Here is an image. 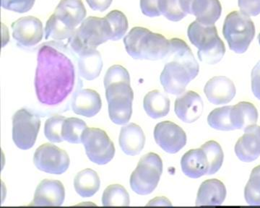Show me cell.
<instances>
[{
    "mask_svg": "<svg viewBox=\"0 0 260 208\" xmlns=\"http://www.w3.org/2000/svg\"><path fill=\"white\" fill-rule=\"evenodd\" d=\"M65 49L64 46L55 42L39 48L35 89L38 100L44 105H59L74 88L75 66Z\"/></svg>",
    "mask_w": 260,
    "mask_h": 208,
    "instance_id": "1",
    "label": "cell"
},
{
    "mask_svg": "<svg viewBox=\"0 0 260 208\" xmlns=\"http://www.w3.org/2000/svg\"><path fill=\"white\" fill-rule=\"evenodd\" d=\"M126 52L135 59L158 60L167 57L170 42L162 34L143 27H135L124 37Z\"/></svg>",
    "mask_w": 260,
    "mask_h": 208,
    "instance_id": "2",
    "label": "cell"
},
{
    "mask_svg": "<svg viewBox=\"0 0 260 208\" xmlns=\"http://www.w3.org/2000/svg\"><path fill=\"white\" fill-rule=\"evenodd\" d=\"M110 30L105 18L90 16L83 20L69 39L72 50L78 56L96 50L101 44L110 40Z\"/></svg>",
    "mask_w": 260,
    "mask_h": 208,
    "instance_id": "3",
    "label": "cell"
},
{
    "mask_svg": "<svg viewBox=\"0 0 260 208\" xmlns=\"http://www.w3.org/2000/svg\"><path fill=\"white\" fill-rule=\"evenodd\" d=\"M255 33V25L250 16L241 11L232 12L224 20V38L231 50L237 54H244L247 51Z\"/></svg>",
    "mask_w": 260,
    "mask_h": 208,
    "instance_id": "4",
    "label": "cell"
},
{
    "mask_svg": "<svg viewBox=\"0 0 260 208\" xmlns=\"http://www.w3.org/2000/svg\"><path fill=\"white\" fill-rule=\"evenodd\" d=\"M162 173V161L156 153H149L140 158L130 177V187L135 193L148 195L156 189Z\"/></svg>",
    "mask_w": 260,
    "mask_h": 208,
    "instance_id": "5",
    "label": "cell"
},
{
    "mask_svg": "<svg viewBox=\"0 0 260 208\" xmlns=\"http://www.w3.org/2000/svg\"><path fill=\"white\" fill-rule=\"evenodd\" d=\"M82 143L87 156L95 164H107L115 154L114 143L107 132L99 128H87L84 131Z\"/></svg>",
    "mask_w": 260,
    "mask_h": 208,
    "instance_id": "6",
    "label": "cell"
},
{
    "mask_svg": "<svg viewBox=\"0 0 260 208\" xmlns=\"http://www.w3.org/2000/svg\"><path fill=\"white\" fill-rule=\"evenodd\" d=\"M39 116L28 109H21L13 117V139L21 150L30 149L37 141L40 129Z\"/></svg>",
    "mask_w": 260,
    "mask_h": 208,
    "instance_id": "7",
    "label": "cell"
},
{
    "mask_svg": "<svg viewBox=\"0 0 260 208\" xmlns=\"http://www.w3.org/2000/svg\"><path fill=\"white\" fill-rule=\"evenodd\" d=\"M199 74L184 63L172 60L164 66L160 81L164 89L170 94L179 95L185 91L186 86Z\"/></svg>",
    "mask_w": 260,
    "mask_h": 208,
    "instance_id": "8",
    "label": "cell"
},
{
    "mask_svg": "<svg viewBox=\"0 0 260 208\" xmlns=\"http://www.w3.org/2000/svg\"><path fill=\"white\" fill-rule=\"evenodd\" d=\"M34 163L42 171L59 175L68 169L70 160L64 150L51 143H45L39 147L34 153Z\"/></svg>",
    "mask_w": 260,
    "mask_h": 208,
    "instance_id": "9",
    "label": "cell"
},
{
    "mask_svg": "<svg viewBox=\"0 0 260 208\" xmlns=\"http://www.w3.org/2000/svg\"><path fill=\"white\" fill-rule=\"evenodd\" d=\"M187 35L191 44L198 49V57L225 47L215 25H204L195 20L188 27Z\"/></svg>",
    "mask_w": 260,
    "mask_h": 208,
    "instance_id": "10",
    "label": "cell"
},
{
    "mask_svg": "<svg viewBox=\"0 0 260 208\" xmlns=\"http://www.w3.org/2000/svg\"><path fill=\"white\" fill-rule=\"evenodd\" d=\"M155 142L164 151L174 154L186 144V134L182 128L170 121L160 122L154 129Z\"/></svg>",
    "mask_w": 260,
    "mask_h": 208,
    "instance_id": "11",
    "label": "cell"
},
{
    "mask_svg": "<svg viewBox=\"0 0 260 208\" xmlns=\"http://www.w3.org/2000/svg\"><path fill=\"white\" fill-rule=\"evenodd\" d=\"M13 37L19 46L31 47L42 40L44 28L42 21L34 16H26L12 24Z\"/></svg>",
    "mask_w": 260,
    "mask_h": 208,
    "instance_id": "12",
    "label": "cell"
},
{
    "mask_svg": "<svg viewBox=\"0 0 260 208\" xmlns=\"http://www.w3.org/2000/svg\"><path fill=\"white\" fill-rule=\"evenodd\" d=\"M181 9L187 14L194 15L196 20L204 25H213L222 14L219 0H179Z\"/></svg>",
    "mask_w": 260,
    "mask_h": 208,
    "instance_id": "13",
    "label": "cell"
},
{
    "mask_svg": "<svg viewBox=\"0 0 260 208\" xmlns=\"http://www.w3.org/2000/svg\"><path fill=\"white\" fill-rule=\"evenodd\" d=\"M111 120L118 125L129 122L133 114V91H119L106 95Z\"/></svg>",
    "mask_w": 260,
    "mask_h": 208,
    "instance_id": "14",
    "label": "cell"
},
{
    "mask_svg": "<svg viewBox=\"0 0 260 208\" xmlns=\"http://www.w3.org/2000/svg\"><path fill=\"white\" fill-rule=\"evenodd\" d=\"M65 189L57 180H44L38 185L30 206H61L64 201Z\"/></svg>",
    "mask_w": 260,
    "mask_h": 208,
    "instance_id": "15",
    "label": "cell"
},
{
    "mask_svg": "<svg viewBox=\"0 0 260 208\" xmlns=\"http://www.w3.org/2000/svg\"><path fill=\"white\" fill-rule=\"evenodd\" d=\"M174 111L178 118L182 122L193 123L203 114V99L198 93L189 90L177 97L174 104Z\"/></svg>",
    "mask_w": 260,
    "mask_h": 208,
    "instance_id": "16",
    "label": "cell"
},
{
    "mask_svg": "<svg viewBox=\"0 0 260 208\" xmlns=\"http://www.w3.org/2000/svg\"><path fill=\"white\" fill-rule=\"evenodd\" d=\"M236 143L235 153L240 161L250 163L260 156V126H251Z\"/></svg>",
    "mask_w": 260,
    "mask_h": 208,
    "instance_id": "17",
    "label": "cell"
},
{
    "mask_svg": "<svg viewBox=\"0 0 260 208\" xmlns=\"http://www.w3.org/2000/svg\"><path fill=\"white\" fill-rule=\"evenodd\" d=\"M204 93L210 103L223 105L234 99L237 90L232 80L225 76H216L206 83Z\"/></svg>",
    "mask_w": 260,
    "mask_h": 208,
    "instance_id": "18",
    "label": "cell"
},
{
    "mask_svg": "<svg viewBox=\"0 0 260 208\" xmlns=\"http://www.w3.org/2000/svg\"><path fill=\"white\" fill-rule=\"evenodd\" d=\"M100 95L92 89H80L75 92L72 100V109L78 115L93 117L102 109Z\"/></svg>",
    "mask_w": 260,
    "mask_h": 208,
    "instance_id": "19",
    "label": "cell"
},
{
    "mask_svg": "<svg viewBox=\"0 0 260 208\" xmlns=\"http://www.w3.org/2000/svg\"><path fill=\"white\" fill-rule=\"evenodd\" d=\"M119 146L127 156L140 154L144 148L145 136L143 129L138 124L130 123L121 129Z\"/></svg>",
    "mask_w": 260,
    "mask_h": 208,
    "instance_id": "20",
    "label": "cell"
},
{
    "mask_svg": "<svg viewBox=\"0 0 260 208\" xmlns=\"http://www.w3.org/2000/svg\"><path fill=\"white\" fill-rule=\"evenodd\" d=\"M226 197V188L221 181L211 179L200 185L197 196L196 205H220Z\"/></svg>",
    "mask_w": 260,
    "mask_h": 208,
    "instance_id": "21",
    "label": "cell"
},
{
    "mask_svg": "<svg viewBox=\"0 0 260 208\" xmlns=\"http://www.w3.org/2000/svg\"><path fill=\"white\" fill-rule=\"evenodd\" d=\"M183 173L191 179H198L208 175L209 170L208 158L201 148L186 152L181 160Z\"/></svg>",
    "mask_w": 260,
    "mask_h": 208,
    "instance_id": "22",
    "label": "cell"
},
{
    "mask_svg": "<svg viewBox=\"0 0 260 208\" xmlns=\"http://www.w3.org/2000/svg\"><path fill=\"white\" fill-rule=\"evenodd\" d=\"M54 14L67 25L75 28L83 23L86 10L82 0H61Z\"/></svg>",
    "mask_w": 260,
    "mask_h": 208,
    "instance_id": "23",
    "label": "cell"
},
{
    "mask_svg": "<svg viewBox=\"0 0 260 208\" xmlns=\"http://www.w3.org/2000/svg\"><path fill=\"white\" fill-rule=\"evenodd\" d=\"M231 119L234 129H244L256 124L257 109L250 102L242 101L232 106Z\"/></svg>",
    "mask_w": 260,
    "mask_h": 208,
    "instance_id": "24",
    "label": "cell"
},
{
    "mask_svg": "<svg viewBox=\"0 0 260 208\" xmlns=\"http://www.w3.org/2000/svg\"><path fill=\"white\" fill-rule=\"evenodd\" d=\"M170 106L169 97L158 90L149 92L143 100L145 112L153 119H160L167 116L170 112Z\"/></svg>",
    "mask_w": 260,
    "mask_h": 208,
    "instance_id": "25",
    "label": "cell"
},
{
    "mask_svg": "<svg viewBox=\"0 0 260 208\" xmlns=\"http://www.w3.org/2000/svg\"><path fill=\"white\" fill-rule=\"evenodd\" d=\"M78 64L80 76L87 81H93L102 71V55L97 49L85 53L79 56Z\"/></svg>",
    "mask_w": 260,
    "mask_h": 208,
    "instance_id": "26",
    "label": "cell"
},
{
    "mask_svg": "<svg viewBox=\"0 0 260 208\" xmlns=\"http://www.w3.org/2000/svg\"><path fill=\"white\" fill-rule=\"evenodd\" d=\"M100 178L94 170L87 168L75 176V189L82 197H93L100 189Z\"/></svg>",
    "mask_w": 260,
    "mask_h": 208,
    "instance_id": "27",
    "label": "cell"
},
{
    "mask_svg": "<svg viewBox=\"0 0 260 208\" xmlns=\"http://www.w3.org/2000/svg\"><path fill=\"white\" fill-rule=\"evenodd\" d=\"M75 31V28L61 21L54 13L49 17L46 24L45 39L55 41L70 39Z\"/></svg>",
    "mask_w": 260,
    "mask_h": 208,
    "instance_id": "28",
    "label": "cell"
},
{
    "mask_svg": "<svg viewBox=\"0 0 260 208\" xmlns=\"http://www.w3.org/2000/svg\"><path fill=\"white\" fill-rule=\"evenodd\" d=\"M104 18L109 25L110 40L116 42L124 37L129 28V23L127 18L122 12L117 10H112Z\"/></svg>",
    "mask_w": 260,
    "mask_h": 208,
    "instance_id": "29",
    "label": "cell"
},
{
    "mask_svg": "<svg viewBox=\"0 0 260 208\" xmlns=\"http://www.w3.org/2000/svg\"><path fill=\"white\" fill-rule=\"evenodd\" d=\"M86 124L83 119L70 117L65 119L62 125L61 136L63 140L73 144H80L84 131L87 129Z\"/></svg>",
    "mask_w": 260,
    "mask_h": 208,
    "instance_id": "30",
    "label": "cell"
},
{
    "mask_svg": "<svg viewBox=\"0 0 260 208\" xmlns=\"http://www.w3.org/2000/svg\"><path fill=\"white\" fill-rule=\"evenodd\" d=\"M129 195L123 186L112 185L107 187L103 193L102 204L109 206H129Z\"/></svg>",
    "mask_w": 260,
    "mask_h": 208,
    "instance_id": "31",
    "label": "cell"
},
{
    "mask_svg": "<svg viewBox=\"0 0 260 208\" xmlns=\"http://www.w3.org/2000/svg\"><path fill=\"white\" fill-rule=\"evenodd\" d=\"M232 107V106H227L212 111L208 117V123L210 127L217 130H234L231 119Z\"/></svg>",
    "mask_w": 260,
    "mask_h": 208,
    "instance_id": "32",
    "label": "cell"
},
{
    "mask_svg": "<svg viewBox=\"0 0 260 208\" xmlns=\"http://www.w3.org/2000/svg\"><path fill=\"white\" fill-rule=\"evenodd\" d=\"M208 158L209 170L208 175L216 174L223 165L224 154L221 146L215 141H211L205 143L201 146Z\"/></svg>",
    "mask_w": 260,
    "mask_h": 208,
    "instance_id": "33",
    "label": "cell"
},
{
    "mask_svg": "<svg viewBox=\"0 0 260 208\" xmlns=\"http://www.w3.org/2000/svg\"><path fill=\"white\" fill-rule=\"evenodd\" d=\"M244 197L249 205H260V165L251 170L244 189Z\"/></svg>",
    "mask_w": 260,
    "mask_h": 208,
    "instance_id": "34",
    "label": "cell"
},
{
    "mask_svg": "<svg viewBox=\"0 0 260 208\" xmlns=\"http://www.w3.org/2000/svg\"><path fill=\"white\" fill-rule=\"evenodd\" d=\"M65 119L63 116L55 115L46 121L44 134L51 143H61L64 141L61 136V130Z\"/></svg>",
    "mask_w": 260,
    "mask_h": 208,
    "instance_id": "35",
    "label": "cell"
},
{
    "mask_svg": "<svg viewBox=\"0 0 260 208\" xmlns=\"http://www.w3.org/2000/svg\"><path fill=\"white\" fill-rule=\"evenodd\" d=\"M160 10L161 15L173 22L180 21L187 15L181 9L179 0H160Z\"/></svg>",
    "mask_w": 260,
    "mask_h": 208,
    "instance_id": "36",
    "label": "cell"
},
{
    "mask_svg": "<svg viewBox=\"0 0 260 208\" xmlns=\"http://www.w3.org/2000/svg\"><path fill=\"white\" fill-rule=\"evenodd\" d=\"M36 0H2V7L5 10L18 13H25L31 10Z\"/></svg>",
    "mask_w": 260,
    "mask_h": 208,
    "instance_id": "37",
    "label": "cell"
},
{
    "mask_svg": "<svg viewBox=\"0 0 260 208\" xmlns=\"http://www.w3.org/2000/svg\"><path fill=\"white\" fill-rule=\"evenodd\" d=\"M140 9L145 16L155 18L161 15L160 0H140Z\"/></svg>",
    "mask_w": 260,
    "mask_h": 208,
    "instance_id": "38",
    "label": "cell"
},
{
    "mask_svg": "<svg viewBox=\"0 0 260 208\" xmlns=\"http://www.w3.org/2000/svg\"><path fill=\"white\" fill-rule=\"evenodd\" d=\"M239 9L249 16L260 14V0H238Z\"/></svg>",
    "mask_w": 260,
    "mask_h": 208,
    "instance_id": "39",
    "label": "cell"
},
{
    "mask_svg": "<svg viewBox=\"0 0 260 208\" xmlns=\"http://www.w3.org/2000/svg\"><path fill=\"white\" fill-rule=\"evenodd\" d=\"M251 78L253 94L260 100V61L256 63L251 71Z\"/></svg>",
    "mask_w": 260,
    "mask_h": 208,
    "instance_id": "40",
    "label": "cell"
},
{
    "mask_svg": "<svg viewBox=\"0 0 260 208\" xmlns=\"http://www.w3.org/2000/svg\"><path fill=\"white\" fill-rule=\"evenodd\" d=\"M113 0H86L88 6L95 11H106L112 5Z\"/></svg>",
    "mask_w": 260,
    "mask_h": 208,
    "instance_id": "41",
    "label": "cell"
},
{
    "mask_svg": "<svg viewBox=\"0 0 260 208\" xmlns=\"http://www.w3.org/2000/svg\"><path fill=\"white\" fill-rule=\"evenodd\" d=\"M148 206H172V204L171 203L170 201L167 198L164 197H157L152 199L151 201L149 202V203L147 204Z\"/></svg>",
    "mask_w": 260,
    "mask_h": 208,
    "instance_id": "42",
    "label": "cell"
},
{
    "mask_svg": "<svg viewBox=\"0 0 260 208\" xmlns=\"http://www.w3.org/2000/svg\"><path fill=\"white\" fill-rule=\"evenodd\" d=\"M258 41H259V45H260V33L259 34V36H258Z\"/></svg>",
    "mask_w": 260,
    "mask_h": 208,
    "instance_id": "43",
    "label": "cell"
}]
</instances>
